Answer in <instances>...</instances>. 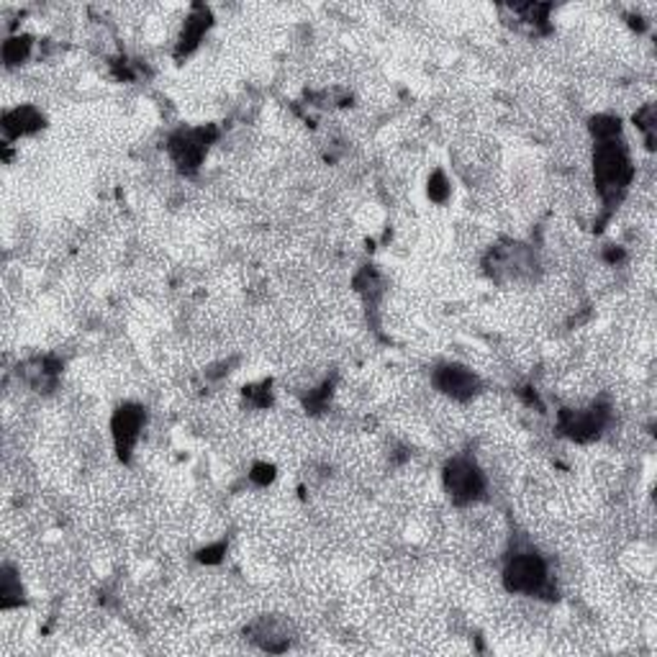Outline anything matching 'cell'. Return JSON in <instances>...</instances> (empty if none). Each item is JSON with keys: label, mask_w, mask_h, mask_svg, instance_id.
Here are the masks:
<instances>
[{"label": "cell", "mask_w": 657, "mask_h": 657, "mask_svg": "<svg viewBox=\"0 0 657 657\" xmlns=\"http://www.w3.org/2000/svg\"><path fill=\"white\" fill-rule=\"evenodd\" d=\"M293 635H296L293 624L288 621V617H280V614H262V617L252 619L245 627V637L249 643H255L257 647H262V650H270V653L288 650Z\"/></svg>", "instance_id": "8"}, {"label": "cell", "mask_w": 657, "mask_h": 657, "mask_svg": "<svg viewBox=\"0 0 657 657\" xmlns=\"http://www.w3.org/2000/svg\"><path fill=\"white\" fill-rule=\"evenodd\" d=\"M501 584L509 594L529 596V598H553L555 578L550 563L545 555H539L535 547H517L506 557L501 570Z\"/></svg>", "instance_id": "2"}, {"label": "cell", "mask_w": 657, "mask_h": 657, "mask_svg": "<svg viewBox=\"0 0 657 657\" xmlns=\"http://www.w3.org/2000/svg\"><path fill=\"white\" fill-rule=\"evenodd\" d=\"M31 44H34V41H31L29 37L8 39L3 44V60H6L8 68H16V64L27 62L29 54H31Z\"/></svg>", "instance_id": "10"}, {"label": "cell", "mask_w": 657, "mask_h": 657, "mask_svg": "<svg viewBox=\"0 0 657 657\" xmlns=\"http://www.w3.org/2000/svg\"><path fill=\"white\" fill-rule=\"evenodd\" d=\"M606 427H609V409L598 404L563 409L560 416H557V429H560V435L580 445L594 442V439L601 437V431Z\"/></svg>", "instance_id": "5"}, {"label": "cell", "mask_w": 657, "mask_h": 657, "mask_svg": "<svg viewBox=\"0 0 657 657\" xmlns=\"http://www.w3.org/2000/svg\"><path fill=\"white\" fill-rule=\"evenodd\" d=\"M445 494L457 509H470L486 501L488 472L468 455H455L442 472Z\"/></svg>", "instance_id": "3"}, {"label": "cell", "mask_w": 657, "mask_h": 657, "mask_svg": "<svg viewBox=\"0 0 657 657\" xmlns=\"http://www.w3.org/2000/svg\"><path fill=\"white\" fill-rule=\"evenodd\" d=\"M431 382H435L437 394H442L455 404H468L484 390V380H480L478 372L460 362L439 365L435 376H431Z\"/></svg>", "instance_id": "6"}, {"label": "cell", "mask_w": 657, "mask_h": 657, "mask_svg": "<svg viewBox=\"0 0 657 657\" xmlns=\"http://www.w3.org/2000/svg\"><path fill=\"white\" fill-rule=\"evenodd\" d=\"M216 141L213 127H198V129H180L168 139V155L175 168L186 175H193L201 168L203 157Z\"/></svg>", "instance_id": "4"}, {"label": "cell", "mask_w": 657, "mask_h": 657, "mask_svg": "<svg viewBox=\"0 0 657 657\" xmlns=\"http://www.w3.org/2000/svg\"><path fill=\"white\" fill-rule=\"evenodd\" d=\"M41 127H44V113L34 106H16L3 116V129L11 139L37 135Z\"/></svg>", "instance_id": "9"}, {"label": "cell", "mask_w": 657, "mask_h": 657, "mask_svg": "<svg viewBox=\"0 0 657 657\" xmlns=\"http://www.w3.org/2000/svg\"><path fill=\"white\" fill-rule=\"evenodd\" d=\"M429 198L435 203H445L447 198H450V182H447V178H445V172H435L431 175V180H429Z\"/></svg>", "instance_id": "11"}, {"label": "cell", "mask_w": 657, "mask_h": 657, "mask_svg": "<svg viewBox=\"0 0 657 657\" xmlns=\"http://www.w3.org/2000/svg\"><path fill=\"white\" fill-rule=\"evenodd\" d=\"M147 414L139 404H123L111 416V439L116 447V455L121 460H129L135 447L139 445L141 431H145Z\"/></svg>", "instance_id": "7"}, {"label": "cell", "mask_w": 657, "mask_h": 657, "mask_svg": "<svg viewBox=\"0 0 657 657\" xmlns=\"http://www.w3.org/2000/svg\"><path fill=\"white\" fill-rule=\"evenodd\" d=\"M635 180L629 149L621 135L594 141V182L606 206L619 203Z\"/></svg>", "instance_id": "1"}]
</instances>
